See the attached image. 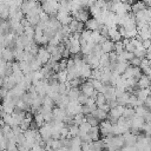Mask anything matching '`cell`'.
Here are the masks:
<instances>
[{
    "label": "cell",
    "instance_id": "obj_1",
    "mask_svg": "<svg viewBox=\"0 0 151 151\" xmlns=\"http://www.w3.org/2000/svg\"><path fill=\"white\" fill-rule=\"evenodd\" d=\"M90 14H91V12H90V8H88V7H81L80 9H78V11L74 12V13H72L71 15H72L74 19H77L78 21L86 22V21L90 19Z\"/></svg>",
    "mask_w": 151,
    "mask_h": 151
},
{
    "label": "cell",
    "instance_id": "obj_2",
    "mask_svg": "<svg viewBox=\"0 0 151 151\" xmlns=\"http://www.w3.org/2000/svg\"><path fill=\"white\" fill-rule=\"evenodd\" d=\"M99 129H100V134L103 137H106L109 134H113V124L111 123L110 119H105V120H101L99 123Z\"/></svg>",
    "mask_w": 151,
    "mask_h": 151
},
{
    "label": "cell",
    "instance_id": "obj_3",
    "mask_svg": "<svg viewBox=\"0 0 151 151\" xmlns=\"http://www.w3.org/2000/svg\"><path fill=\"white\" fill-rule=\"evenodd\" d=\"M39 132H40V136L44 140L51 139L52 138V125H51V123H45L42 126H40Z\"/></svg>",
    "mask_w": 151,
    "mask_h": 151
},
{
    "label": "cell",
    "instance_id": "obj_4",
    "mask_svg": "<svg viewBox=\"0 0 151 151\" xmlns=\"http://www.w3.org/2000/svg\"><path fill=\"white\" fill-rule=\"evenodd\" d=\"M37 57L40 58V60H41V61L44 63V65H45V64H47V63L50 61V59H51V53L47 51L46 46H40Z\"/></svg>",
    "mask_w": 151,
    "mask_h": 151
},
{
    "label": "cell",
    "instance_id": "obj_5",
    "mask_svg": "<svg viewBox=\"0 0 151 151\" xmlns=\"http://www.w3.org/2000/svg\"><path fill=\"white\" fill-rule=\"evenodd\" d=\"M77 68H78V67H77ZM78 70H79V73H80V77H81V78H84V79H88V78H91L93 68H92L88 64L85 63V64H84L81 67H79Z\"/></svg>",
    "mask_w": 151,
    "mask_h": 151
},
{
    "label": "cell",
    "instance_id": "obj_6",
    "mask_svg": "<svg viewBox=\"0 0 151 151\" xmlns=\"http://www.w3.org/2000/svg\"><path fill=\"white\" fill-rule=\"evenodd\" d=\"M15 103L12 100V99H9V98H5V99H2V110L4 111H6L7 113H13L14 112V109H15Z\"/></svg>",
    "mask_w": 151,
    "mask_h": 151
},
{
    "label": "cell",
    "instance_id": "obj_7",
    "mask_svg": "<svg viewBox=\"0 0 151 151\" xmlns=\"http://www.w3.org/2000/svg\"><path fill=\"white\" fill-rule=\"evenodd\" d=\"M124 139H125V145L126 146H136L137 142H138V136H134L132 134L130 131L124 133Z\"/></svg>",
    "mask_w": 151,
    "mask_h": 151
},
{
    "label": "cell",
    "instance_id": "obj_8",
    "mask_svg": "<svg viewBox=\"0 0 151 151\" xmlns=\"http://www.w3.org/2000/svg\"><path fill=\"white\" fill-rule=\"evenodd\" d=\"M122 34L119 33V29H118V26L116 27H110V31H109V39H111L113 42H117V41H120L122 40Z\"/></svg>",
    "mask_w": 151,
    "mask_h": 151
},
{
    "label": "cell",
    "instance_id": "obj_9",
    "mask_svg": "<svg viewBox=\"0 0 151 151\" xmlns=\"http://www.w3.org/2000/svg\"><path fill=\"white\" fill-rule=\"evenodd\" d=\"M100 26H101L100 22H99L96 18H93V17L90 18V19L85 22V27H86V29H90V31H98Z\"/></svg>",
    "mask_w": 151,
    "mask_h": 151
},
{
    "label": "cell",
    "instance_id": "obj_10",
    "mask_svg": "<svg viewBox=\"0 0 151 151\" xmlns=\"http://www.w3.org/2000/svg\"><path fill=\"white\" fill-rule=\"evenodd\" d=\"M66 110L59 107V106H55L53 109V120H63L64 122V118L66 117Z\"/></svg>",
    "mask_w": 151,
    "mask_h": 151
},
{
    "label": "cell",
    "instance_id": "obj_11",
    "mask_svg": "<svg viewBox=\"0 0 151 151\" xmlns=\"http://www.w3.org/2000/svg\"><path fill=\"white\" fill-rule=\"evenodd\" d=\"M1 58L6 59L7 61L15 60L13 50H12V48H8V47H2V48H1Z\"/></svg>",
    "mask_w": 151,
    "mask_h": 151
},
{
    "label": "cell",
    "instance_id": "obj_12",
    "mask_svg": "<svg viewBox=\"0 0 151 151\" xmlns=\"http://www.w3.org/2000/svg\"><path fill=\"white\" fill-rule=\"evenodd\" d=\"M131 122H132V127H136L138 130H142L143 126L146 123V120L144 119V117H140V116H137V114L131 119Z\"/></svg>",
    "mask_w": 151,
    "mask_h": 151
},
{
    "label": "cell",
    "instance_id": "obj_13",
    "mask_svg": "<svg viewBox=\"0 0 151 151\" xmlns=\"http://www.w3.org/2000/svg\"><path fill=\"white\" fill-rule=\"evenodd\" d=\"M145 8H147L145 1H144V0H138V1H136L134 4H132V9H131V12L134 13V14H137L138 12H140V11H143V9H145Z\"/></svg>",
    "mask_w": 151,
    "mask_h": 151
},
{
    "label": "cell",
    "instance_id": "obj_14",
    "mask_svg": "<svg viewBox=\"0 0 151 151\" xmlns=\"http://www.w3.org/2000/svg\"><path fill=\"white\" fill-rule=\"evenodd\" d=\"M80 93H81L80 87H71L70 91L67 92V96H68L70 100H72V101H78V98H79Z\"/></svg>",
    "mask_w": 151,
    "mask_h": 151
},
{
    "label": "cell",
    "instance_id": "obj_15",
    "mask_svg": "<svg viewBox=\"0 0 151 151\" xmlns=\"http://www.w3.org/2000/svg\"><path fill=\"white\" fill-rule=\"evenodd\" d=\"M138 85H139L140 88H149L151 86V79L147 77V74L143 73V76L138 80Z\"/></svg>",
    "mask_w": 151,
    "mask_h": 151
},
{
    "label": "cell",
    "instance_id": "obj_16",
    "mask_svg": "<svg viewBox=\"0 0 151 151\" xmlns=\"http://www.w3.org/2000/svg\"><path fill=\"white\" fill-rule=\"evenodd\" d=\"M101 50L104 53H111L114 51V42L111 39H107L105 42L101 44Z\"/></svg>",
    "mask_w": 151,
    "mask_h": 151
},
{
    "label": "cell",
    "instance_id": "obj_17",
    "mask_svg": "<svg viewBox=\"0 0 151 151\" xmlns=\"http://www.w3.org/2000/svg\"><path fill=\"white\" fill-rule=\"evenodd\" d=\"M92 114H93L96 118H98L99 122L105 120V119L109 118V112H106V111H104V110H101V109H99V107H98L97 110H94V111L92 112Z\"/></svg>",
    "mask_w": 151,
    "mask_h": 151
},
{
    "label": "cell",
    "instance_id": "obj_18",
    "mask_svg": "<svg viewBox=\"0 0 151 151\" xmlns=\"http://www.w3.org/2000/svg\"><path fill=\"white\" fill-rule=\"evenodd\" d=\"M129 61H117V65H116V68L113 72L118 73V74H123L126 70V67L129 66Z\"/></svg>",
    "mask_w": 151,
    "mask_h": 151
},
{
    "label": "cell",
    "instance_id": "obj_19",
    "mask_svg": "<svg viewBox=\"0 0 151 151\" xmlns=\"http://www.w3.org/2000/svg\"><path fill=\"white\" fill-rule=\"evenodd\" d=\"M130 92H124L122 96L117 97V101H118V105H124V106H127L129 104V99H130Z\"/></svg>",
    "mask_w": 151,
    "mask_h": 151
},
{
    "label": "cell",
    "instance_id": "obj_20",
    "mask_svg": "<svg viewBox=\"0 0 151 151\" xmlns=\"http://www.w3.org/2000/svg\"><path fill=\"white\" fill-rule=\"evenodd\" d=\"M79 125H76V124H72V125H68V137L72 138V137H77L79 136Z\"/></svg>",
    "mask_w": 151,
    "mask_h": 151
},
{
    "label": "cell",
    "instance_id": "obj_21",
    "mask_svg": "<svg viewBox=\"0 0 151 151\" xmlns=\"http://www.w3.org/2000/svg\"><path fill=\"white\" fill-rule=\"evenodd\" d=\"M91 127H92V125L86 120V122H84V123H81L80 125H79V130H80V132H79V136L80 134H85V133H88L90 131H91Z\"/></svg>",
    "mask_w": 151,
    "mask_h": 151
},
{
    "label": "cell",
    "instance_id": "obj_22",
    "mask_svg": "<svg viewBox=\"0 0 151 151\" xmlns=\"http://www.w3.org/2000/svg\"><path fill=\"white\" fill-rule=\"evenodd\" d=\"M67 70H60L59 72H57V78L59 80V83H67Z\"/></svg>",
    "mask_w": 151,
    "mask_h": 151
},
{
    "label": "cell",
    "instance_id": "obj_23",
    "mask_svg": "<svg viewBox=\"0 0 151 151\" xmlns=\"http://www.w3.org/2000/svg\"><path fill=\"white\" fill-rule=\"evenodd\" d=\"M123 116H124L125 118H127V119H132V118L136 116V110H134V107L126 106V107H125V111H124V113H123Z\"/></svg>",
    "mask_w": 151,
    "mask_h": 151
},
{
    "label": "cell",
    "instance_id": "obj_24",
    "mask_svg": "<svg viewBox=\"0 0 151 151\" xmlns=\"http://www.w3.org/2000/svg\"><path fill=\"white\" fill-rule=\"evenodd\" d=\"M42 105H44V106H47V107H52V109H54V107L57 106L54 99H53L52 97H50V96H45V97H44Z\"/></svg>",
    "mask_w": 151,
    "mask_h": 151
},
{
    "label": "cell",
    "instance_id": "obj_25",
    "mask_svg": "<svg viewBox=\"0 0 151 151\" xmlns=\"http://www.w3.org/2000/svg\"><path fill=\"white\" fill-rule=\"evenodd\" d=\"M134 110H136V114H137V116H140V117H144L145 113L149 111V109H147V106H146L145 104L139 105V106H136Z\"/></svg>",
    "mask_w": 151,
    "mask_h": 151
},
{
    "label": "cell",
    "instance_id": "obj_26",
    "mask_svg": "<svg viewBox=\"0 0 151 151\" xmlns=\"http://www.w3.org/2000/svg\"><path fill=\"white\" fill-rule=\"evenodd\" d=\"M106 100H107V99H106V97H105L104 93H101V92H98V93H97V96H96V104H97L98 107H99L100 105L105 104Z\"/></svg>",
    "mask_w": 151,
    "mask_h": 151
},
{
    "label": "cell",
    "instance_id": "obj_27",
    "mask_svg": "<svg viewBox=\"0 0 151 151\" xmlns=\"http://www.w3.org/2000/svg\"><path fill=\"white\" fill-rule=\"evenodd\" d=\"M146 54H147V50L144 48V47H139L134 51V57H138L140 59H144L146 58Z\"/></svg>",
    "mask_w": 151,
    "mask_h": 151
},
{
    "label": "cell",
    "instance_id": "obj_28",
    "mask_svg": "<svg viewBox=\"0 0 151 151\" xmlns=\"http://www.w3.org/2000/svg\"><path fill=\"white\" fill-rule=\"evenodd\" d=\"M73 122H74L76 125H80L81 123L86 122V116H85L84 113H77V114H74Z\"/></svg>",
    "mask_w": 151,
    "mask_h": 151
},
{
    "label": "cell",
    "instance_id": "obj_29",
    "mask_svg": "<svg viewBox=\"0 0 151 151\" xmlns=\"http://www.w3.org/2000/svg\"><path fill=\"white\" fill-rule=\"evenodd\" d=\"M34 120L37 122V124L39 125V127H40V126H42V125L46 123V122H45L44 116H42V114H41V112H39V111H38L37 113H34Z\"/></svg>",
    "mask_w": 151,
    "mask_h": 151
},
{
    "label": "cell",
    "instance_id": "obj_30",
    "mask_svg": "<svg viewBox=\"0 0 151 151\" xmlns=\"http://www.w3.org/2000/svg\"><path fill=\"white\" fill-rule=\"evenodd\" d=\"M86 120L92 125V126H97V125H99V119L98 118H96L92 113H90V114H86Z\"/></svg>",
    "mask_w": 151,
    "mask_h": 151
},
{
    "label": "cell",
    "instance_id": "obj_31",
    "mask_svg": "<svg viewBox=\"0 0 151 151\" xmlns=\"http://www.w3.org/2000/svg\"><path fill=\"white\" fill-rule=\"evenodd\" d=\"M78 25H79V21L77 20V19H72V21L68 24V27H70V29H71V32L72 33H76L77 32V29H78Z\"/></svg>",
    "mask_w": 151,
    "mask_h": 151
},
{
    "label": "cell",
    "instance_id": "obj_32",
    "mask_svg": "<svg viewBox=\"0 0 151 151\" xmlns=\"http://www.w3.org/2000/svg\"><path fill=\"white\" fill-rule=\"evenodd\" d=\"M120 55H122L126 61H129V63H130V60H131V59H133V58H134V53H133V52H129V51H126V50H124V51H123V53H122Z\"/></svg>",
    "mask_w": 151,
    "mask_h": 151
},
{
    "label": "cell",
    "instance_id": "obj_33",
    "mask_svg": "<svg viewBox=\"0 0 151 151\" xmlns=\"http://www.w3.org/2000/svg\"><path fill=\"white\" fill-rule=\"evenodd\" d=\"M51 147H52V149H54V150L63 147L61 139H54V138H52V140H51Z\"/></svg>",
    "mask_w": 151,
    "mask_h": 151
},
{
    "label": "cell",
    "instance_id": "obj_34",
    "mask_svg": "<svg viewBox=\"0 0 151 151\" xmlns=\"http://www.w3.org/2000/svg\"><path fill=\"white\" fill-rule=\"evenodd\" d=\"M87 99H88V97H87L86 94L80 93V96H79V98H78V103L81 104V105H85V104L87 103Z\"/></svg>",
    "mask_w": 151,
    "mask_h": 151
},
{
    "label": "cell",
    "instance_id": "obj_35",
    "mask_svg": "<svg viewBox=\"0 0 151 151\" xmlns=\"http://www.w3.org/2000/svg\"><path fill=\"white\" fill-rule=\"evenodd\" d=\"M125 50L129 51V52H133V53H134V51L137 50V47L131 42V39H130V42H127V44L125 45Z\"/></svg>",
    "mask_w": 151,
    "mask_h": 151
},
{
    "label": "cell",
    "instance_id": "obj_36",
    "mask_svg": "<svg viewBox=\"0 0 151 151\" xmlns=\"http://www.w3.org/2000/svg\"><path fill=\"white\" fill-rule=\"evenodd\" d=\"M60 42H63L59 38H57V37H53V38H51L50 39V41H48V44L50 45H53V46H58Z\"/></svg>",
    "mask_w": 151,
    "mask_h": 151
},
{
    "label": "cell",
    "instance_id": "obj_37",
    "mask_svg": "<svg viewBox=\"0 0 151 151\" xmlns=\"http://www.w3.org/2000/svg\"><path fill=\"white\" fill-rule=\"evenodd\" d=\"M130 64H131L132 66H140V64H142V59L138 58V57H134L133 59L130 60Z\"/></svg>",
    "mask_w": 151,
    "mask_h": 151
},
{
    "label": "cell",
    "instance_id": "obj_38",
    "mask_svg": "<svg viewBox=\"0 0 151 151\" xmlns=\"http://www.w3.org/2000/svg\"><path fill=\"white\" fill-rule=\"evenodd\" d=\"M60 134H61V138H65V137H68V126H64L61 130H60ZM60 138V139H61Z\"/></svg>",
    "mask_w": 151,
    "mask_h": 151
},
{
    "label": "cell",
    "instance_id": "obj_39",
    "mask_svg": "<svg viewBox=\"0 0 151 151\" xmlns=\"http://www.w3.org/2000/svg\"><path fill=\"white\" fill-rule=\"evenodd\" d=\"M81 151H92V149H91V145H90V143L83 142V144H81Z\"/></svg>",
    "mask_w": 151,
    "mask_h": 151
},
{
    "label": "cell",
    "instance_id": "obj_40",
    "mask_svg": "<svg viewBox=\"0 0 151 151\" xmlns=\"http://www.w3.org/2000/svg\"><path fill=\"white\" fill-rule=\"evenodd\" d=\"M142 45H143L144 48L149 50V48L151 47V39H145V40H143V41H142Z\"/></svg>",
    "mask_w": 151,
    "mask_h": 151
},
{
    "label": "cell",
    "instance_id": "obj_41",
    "mask_svg": "<svg viewBox=\"0 0 151 151\" xmlns=\"http://www.w3.org/2000/svg\"><path fill=\"white\" fill-rule=\"evenodd\" d=\"M144 119H145L146 122H151V110H149V111L145 113V116H144Z\"/></svg>",
    "mask_w": 151,
    "mask_h": 151
},
{
    "label": "cell",
    "instance_id": "obj_42",
    "mask_svg": "<svg viewBox=\"0 0 151 151\" xmlns=\"http://www.w3.org/2000/svg\"><path fill=\"white\" fill-rule=\"evenodd\" d=\"M46 151H54V149H52V147H48V149H46Z\"/></svg>",
    "mask_w": 151,
    "mask_h": 151
},
{
    "label": "cell",
    "instance_id": "obj_43",
    "mask_svg": "<svg viewBox=\"0 0 151 151\" xmlns=\"http://www.w3.org/2000/svg\"><path fill=\"white\" fill-rule=\"evenodd\" d=\"M100 151H110L109 149H103V150H100Z\"/></svg>",
    "mask_w": 151,
    "mask_h": 151
},
{
    "label": "cell",
    "instance_id": "obj_44",
    "mask_svg": "<svg viewBox=\"0 0 151 151\" xmlns=\"http://www.w3.org/2000/svg\"><path fill=\"white\" fill-rule=\"evenodd\" d=\"M38 1H40V2L42 4V2H44V1H46V0H38Z\"/></svg>",
    "mask_w": 151,
    "mask_h": 151
},
{
    "label": "cell",
    "instance_id": "obj_45",
    "mask_svg": "<svg viewBox=\"0 0 151 151\" xmlns=\"http://www.w3.org/2000/svg\"><path fill=\"white\" fill-rule=\"evenodd\" d=\"M137 1H138V0H137Z\"/></svg>",
    "mask_w": 151,
    "mask_h": 151
}]
</instances>
